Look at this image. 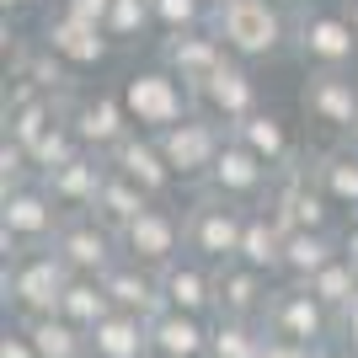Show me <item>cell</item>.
Returning <instances> with one entry per match:
<instances>
[{
	"label": "cell",
	"instance_id": "52a82bcc",
	"mask_svg": "<svg viewBox=\"0 0 358 358\" xmlns=\"http://www.w3.org/2000/svg\"><path fill=\"white\" fill-rule=\"evenodd\" d=\"M118 241H123V257L139 262V268H150V273H166L171 262L187 257V224H182L177 203H150Z\"/></svg>",
	"mask_w": 358,
	"mask_h": 358
},
{
	"label": "cell",
	"instance_id": "5bb4252c",
	"mask_svg": "<svg viewBox=\"0 0 358 358\" xmlns=\"http://www.w3.org/2000/svg\"><path fill=\"white\" fill-rule=\"evenodd\" d=\"M278 220H284V230H337V203H331L321 187H315V177H310V161L305 166H294V171H284L278 177V187H273V203H268Z\"/></svg>",
	"mask_w": 358,
	"mask_h": 358
},
{
	"label": "cell",
	"instance_id": "ba28073f",
	"mask_svg": "<svg viewBox=\"0 0 358 358\" xmlns=\"http://www.w3.org/2000/svg\"><path fill=\"white\" fill-rule=\"evenodd\" d=\"M273 187H278V171H273L268 161H257L246 145H230L220 150V161H214L209 182H203V193L224 198V203H236V209H268L273 203Z\"/></svg>",
	"mask_w": 358,
	"mask_h": 358
},
{
	"label": "cell",
	"instance_id": "277c9868",
	"mask_svg": "<svg viewBox=\"0 0 358 358\" xmlns=\"http://www.w3.org/2000/svg\"><path fill=\"white\" fill-rule=\"evenodd\" d=\"M70 214L48 198L43 182H32V187H16V193H0V252H43L54 246L64 230Z\"/></svg>",
	"mask_w": 358,
	"mask_h": 358
},
{
	"label": "cell",
	"instance_id": "f1b7e54d",
	"mask_svg": "<svg viewBox=\"0 0 358 358\" xmlns=\"http://www.w3.org/2000/svg\"><path fill=\"white\" fill-rule=\"evenodd\" d=\"M155 198L150 193H139L129 177H118V171H107V182H102V193H96V209H91V220H102L113 236H123L129 224L139 220V214L150 209Z\"/></svg>",
	"mask_w": 358,
	"mask_h": 358
},
{
	"label": "cell",
	"instance_id": "8992f818",
	"mask_svg": "<svg viewBox=\"0 0 358 358\" xmlns=\"http://www.w3.org/2000/svg\"><path fill=\"white\" fill-rule=\"evenodd\" d=\"M182 224H187V252H193L198 262L224 268V262H236V257H241L246 209H236V203H224V198H214V193L198 187L193 203L182 209Z\"/></svg>",
	"mask_w": 358,
	"mask_h": 358
},
{
	"label": "cell",
	"instance_id": "e575fe53",
	"mask_svg": "<svg viewBox=\"0 0 358 358\" xmlns=\"http://www.w3.org/2000/svg\"><path fill=\"white\" fill-rule=\"evenodd\" d=\"M150 32H155V0H113V16H107L113 48H134Z\"/></svg>",
	"mask_w": 358,
	"mask_h": 358
},
{
	"label": "cell",
	"instance_id": "484cf974",
	"mask_svg": "<svg viewBox=\"0 0 358 358\" xmlns=\"http://www.w3.org/2000/svg\"><path fill=\"white\" fill-rule=\"evenodd\" d=\"M343 257V230H289L284 241V284H310L315 273Z\"/></svg>",
	"mask_w": 358,
	"mask_h": 358
},
{
	"label": "cell",
	"instance_id": "603a6c76",
	"mask_svg": "<svg viewBox=\"0 0 358 358\" xmlns=\"http://www.w3.org/2000/svg\"><path fill=\"white\" fill-rule=\"evenodd\" d=\"M230 139H236V145H246L257 161H268L278 177H284V171H294V166H305V161H299L294 134H289V123L278 118V113H268V107H262V113H252L246 123H236V129H230Z\"/></svg>",
	"mask_w": 358,
	"mask_h": 358
},
{
	"label": "cell",
	"instance_id": "2e32d148",
	"mask_svg": "<svg viewBox=\"0 0 358 358\" xmlns=\"http://www.w3.org/2000/svg\"><path fill=\"white\" fill-rule=\"evenodd\" d=\"M38 43H43L70 75H80V70H102V64L113 59V38H107L102 27L80 22V16H64V11H54V16L43 22Z\"/></svg>",
	"mask_w": 358,
	"mask_h": 358
},
{
	"label": "cell",
	"instance_id": "8d00e7d4",
	"mask_svg": "<svg viewBox=\"0 0 358 358\" xmlns=\"http://www.w3.org/2000/svg\"><path fill=\"white\" fill-rule=\"evenodd\" d=\"M38 182V166H32L27 145L0 134V193H16V187H32Z\"/></svg>",
	"mask_w": 358,
	"mask_h": 358
},
{
	"label": "cell",
	"instance_id": "30bf717a",
	"mask_svg": "<svg viewBox=\"0 0 358 358\" xmlns=\"http://www.w3.org/2000/svg\"><path fill=\"white\" fill-rule=\"evenodd\" d=\"M224 145H230V129H220V123L203 118V113H193L187 123H177V129L161 134L166 166L177 171V182H193V187L209 182V171H214V161H220Z\"/></svg>",
	"mask_w": 358,
	"mask_h": 358
},
{
	"label": "cell",
	"instance_id": "60d3db41",
	"mask_svg": "<svg viewBox=\"0 0 358 358\" xmlns=\"http://www.w3.org/2000/svg\"><path fill=\"white\" fill-rule=\"evenodd\" d=\"M337 343H348V348L358 353V305L343 315V321H337Z\"/></svg>",
	"mask_w": 358,
	"mask_h": 358
},
{
	"label": "cell",
	"instance_id": "44dd1931",
	"mask_svg": "<svg viewBox=\"0 0 358 358\" xmlns=\"http://www.w3.org/2000/svg\"><path fill=\"white\" fill-rule=\"evenodd\" d=\"M102 289H107V299H113V310L139 315V321H155V315L166 310L161 273L139 268V262H129V257H118V262L102 273Z\"/></svg>",
	"mask_w": 358,
	"mask_h": 358
},
{
	"label": "cell",
	"instance_id": "836d02e7",
	"mask_svg": "<svg viewBox=\"0 0 358 358\" xmlns=\"http://www.w3.org/2000/svg\"><path fill=\"white\" fill-rule=\"evenodd\" d=\"M305 289H310V294L321 299V305H327V310L337 315V321H343V315L358 305V268L348 262V257H337V262H327V268L315 273V278H310Z\"/></svg>",
	"mask_w": 358,
	"mask_h": 358
},
{
	"label": "cell",
	"instance_id": "4fadbf2b",
	"mask_svg": "<svg viewBox=\"0 0 358 358\" xmlns=\"http://www.w3.org/2000/svg\"><path fill=\"white\" fill-rule=\"evenodd\" d=\"M299 107L315 129L327 134H348L358 118V80L353 70H305V86H299Z\"/></svg>",
	"mask_w": 358,
	"mask_h": 358
},
{
	"label": "cell",
	"instance_id": "ee69618b",
	"mask_svg": "<svg viewBox=\"0 0 358 358\" xmlns=\"http://www.w3.org/2000/svg\"><path fill=\"white\" fill-rule=\"evenodd\" d=\"M315 358H358V353H353V348H348V343H327V348H321V353H315Z\"/></svg>",
	"mask_w": 358,
	"mask_h": 358
},
{
	"label": "cell",
	"instance_id": "4316f807",
	"mask_svg": "<svg viewBox=\"0 0 358 358\" xmlns=\"http://www.w3.org/2000/svg\"><path fill=\"white\" fill-rule=\"evenodd\" d=\"M310 177H315V187H321L337 209L358 214V145H331V150H321V155L310 161Z\"/></svg>",
	"mask_w": 358,
	"mask_h": 358
},
{
	"label": "cell",
	"instance_id": "e0dca14e",
	"mask_svg": "<svg viewBox=\"0 0 358 358\" xmlns=\"http://www.w3.org/2000/svg\"><path fill=\"white\" fill-rule=\"evenodd\" d=\"M107 171H118V177H129L139 187V193H150L155 203H171V187H177V171L166 166L161 155V139L155 134H129L118 150H107Z\"/></svg>",
	"mask_w": 358,
	"mask_h": 358
},
{
	"label": "cell",
	"instance_id": "6da1fadb",
	"mask_svg": "<svg viewBox=\"0 0 358 358\" xmlns=\"http://www.w3.org/2000/svg\"><path fill=\"white\" fill-rule=\"evenodd\" d=\"M209 27L220 32L224 54L241 64H262V59L294 54V22L284 11H273L268 0H230V6L214 11Z\"/></svg>",
	"mask_w": 358,
	"mask_h": 358
},
{
	"label": "cell",
	"instance_id": "8fae6325",
	"mask_svg": "<svg viewBox=\"0 0 358 358\" xmlns=\"http://www.w3.org/2000/svg\"><path fill=\"white\" fill-rule=\"evenodd\" d=\"M193 102H198V113H203V118H214L220 129H236V123H246L252 113H262V91H257L252 64L224 59L220 70H214L209 80L193 91Z\"/></svg>",
	"mask_w": 358,
	"mask_h": 358
},
{
	"label": "cell",
	"instance_id": "f35d334b",
	"mask_svg": "<svg viewBox=\"0 0 358 358\" xmlns=\"http://www.w3.org/2000/svg\"><path fill=\"white\" fill-rule=\"evenodd\" d=\"M0 358H38V348H32V337L22 327H6V337H0Z\"/></svg>",
	"mask_w": 358,
	"mask_h": 358
},
{
	"label": "cell",
	"instance_id": "7402d4cb",
	"mask_svg": "<svg viewBox=\"0 0 358 358\" xmlns=\"http://www.w3.org/2000/svg\"><path fill=\"white\" fill-rule=\"evenodd\" d=\"M102 182H107V155L80 150V155H75V161H64L59 171H48L43 187H48V198H54L64 214H91V209H96Z\"/></svg>",
	"mask_w": 358,
	"mask_h": 358
},
{
	"label": "cell",
	"instance_id": "d6986e66",
	"mask_svg": "<svg viewBox=\"0 0 358 358\" xmlns=\"http://www.w3.org/2000/svg\"><path fill=\"white\" fill-rule=\"evenodd\" d=\"M161 294H166V310L198 315V321H214V315H220V294H214V268H209V262H198L193 252L161 273Z\"/></svg>",
	"mask_w": 358,
	"mask_h": 358
},
{
	"label": "cell",
	"instance_id": "d4e9b609",
	"mask_svg": "<svg viewBox=\"0 0 358 358\" xmlns=\"http://www.w3.org/2000/svg\"><path fill=\"white\" fill-rule=\"evenodd\" d=\"M284 241H289V230H284L278 214L273 209H252L246 214V236H241V257L236 262L268 273V278H284Z\"/></svg>",
	"mask_w": 358,
	"mask_h": 358
},
{
	"label": "cell",
	"instance_id": "9a60e30c",
	"mask_svg": "<svg viewBox=\"0 0 358 358\" xmlns=\"http://www.w3.org/2000/svg\"><path fill=\"white\" fill-rule=\"evenodd\" d=\"M54 252H59V262L75 273V278H102V273L123 257V241L113 236L102 220H91V214H70L64 230H59V241H54Z\"/></svg>",
	"mask_w": 358,
	"mask_h": 358
},
{
	"label": "cell",
	"instance_id": "83f0119b",
	"mask_svg": "<svg viewBox=\"0 0 358 358\" xmlns=\"http://www.w3.org/2000/svg\"><path fill=\"white\" fill-rule=\"evenodd\" d=\"M86 343H91V358H150V321L113 310Z\"/></svg>",
	"mask_w": 358,
	"mask_h": 358
},
{
	"label": "cell",
	"instance_id": "cb8c5ba5",
	"mask_svg": "<svg viewBox=\"0 0 358 358\" xmlns=\"http://www.w3.org/2000/svg\"><path fill=\"white\" fill-rule=\"evenodd\" d=\"M209 331H214V321L161 310L150 321V353L155 358H209Z\"/></svg>",
	"mask_w": 358,
	"mask_h": 358
},
{
	"label": "cell",
	"instance_id": "74e56055",
	"mask_svg": "<svg viewBox=\"0 0 358 358\" xmlns=\"http://www.w3.org/2000/svg\"><path fill=\"white\" fill-rule=\"evenodd\" d=\"M64 16H80V22H91V27L107 32V16H113V0H59Z\"/></svg>",
	"mask_w": 358,
	"mask_h": 358
},
{
	"label": "cell",
	"instance_id": "7bdbcfd3",
	"mask_svg": "<svg viewBox=\"0 0 358 358\" xmlns=\"http://www.w3.org/2000/svg\"><path fill=\"white\" fill-rule=\"evenodd\" d=\"M38 6H43V0H0L6 22H11V16H27V11H38Z\"/></svg>",
	"mask_w": 358,
	"mask_h": 358
},
{
	"label": "cell",
	"instance_id": "7a4b0ae2",
	"mask_svg": "<svg viewBox=\"0 0 358 358\" xmlns=\"http://www.w3.org/2000/svg\"><path fill=\"white\" fill-rule=\"evenodd\" d=\"M75 273L59 262L54 246L43 252H11L0 268V299L11 321H32V315H59V299L70 289Z\"/></svg>",
	"mask_w": 358,
	"mask_h": 358
},
{
	"label": "cell",
	"instance_id": "f546056e",
	"mask_svg": "<svg viewBox=\"0 0 358 358\" xmlns=\"http://www.w3.org/2000/svg\"><path fill=\"white\" fill-rule=\"evenodd\" d=\"M16 327L32 337V348H38V358H91V343L86 331L70 327L64 315H32V321H16Z\"/></svg>",
	"mask_w": 358,
	"mask_h": 358
},
{
	"label": "cell",
	"instance_id": "d590c367",
	"mask_svg": "<svg viewBox=\"0 0 358 358\" xmlns=\"http://www.w3.org/2000/svg\"><path fill=\"white\" fill-rule=\"evenodd\" d=\"M209 22H214V11L203 0H155V32H161V38L198 32V27H209Z\"/></svg>",
	"mask_w": 358,
	"mask_h": 358
},
{
	"label": "cell",
	"instance_id": "ab89813d",
	"mask_svg": "<svg viewBox=\"0 0 358 358\" xmlns=\"http://www.w3.org/2000/svg\"><path fill=\"white\" fill-rule=\"evenodd\" d=\"M321 348H305V343H289V337H273L268 331V348H262V358H315Z\"/></svg>",
	"mask_w": 358,
	"mask_h": 358
},
{
	"label": "cell",
	"instance_id": "c3c4849f",
	"mask_svg": "<svg viewBox=\"0 0 358 358\" xmlns=\"http://www.w3.org/2000/svg\"><path fill=\"white\" fill-rule=\"evenodd\" d=\"M353 220H358V214H353Z\"/></svg>",
	"mask_w": 358,
	"mask_h": 358
},
{
	"label": "cell",
	"instance_id": "3957f363",
	"mask_svg": "<svg viewBox=\"0 0 358 358\" xmlns=\"http://www.w3.org/2000/svg\"><path fill=\"white\" fill-rule=\"evenodd\" d=\"M118 96H123V107H129V123H134L139 134H155V139L198 113L193 91L182 86L171 70H161V64H145V70L123 75Z\"/></svg>",
	"mask_w": 358,
	"mask_h": 358
},
{
	"label": "cell",
	"instance_id": "ffe728a7",
	"mask_svg": "<svg viewBox=\"0 0 358 358\" xmlns=\"http://www.w3.org/2000/svg\"><path fill=\"white\" fill-rule=\"evenodd\" d=\"M273 289H278V284H273L268 273L246 268V262H224V268H214L220 315H230V321H262V315H268Z\"/></svg>",
	"mask_w": 358,
	"mask_h": 358
},
{
	"label": "cell",
	"instance_id": "7dc6e473",
	"mask_svg": "<svg viewBox=\"0 0 358 358\" xmlns=\"http://www.w3.org/2000/svg\"><path fill=\"white\" fill-rule=\"evenodd\" d=\"M203 6H209V11H220V6H230V0H203Z\"/></svg>",
	"mask_w": 358,
	"mask_h": 358
},
{
	"label": "cell",
	"instance_id": "9c48e42d",
	"mask_svg": "<svg viewBox=\"0 0 358 358\" xmlns=\"http://www.w3.org/2000/svg\"><path fill=\"white\" fill-rule=\"evenodd\" d=\"M262 327H268L273 337H289V343H305V348L337 343V315H331L305 284H278L273 289Z\"/></svg>",
	"mask_w": 358,
	"mask_h": 358
},
{
	"label": "cell",
	"instance_id": "4dcf8cb0",
	"mask_svg": "<svg viewBox=\"0 0 358 358\" xmlns=\"http://www.w3.org/2000/svg\"><path fill=\"white\" fill-rule=\"evenodd\" d=\"M59 315L91 337V331L113 315V299H107L102 278H70V289H64V299H59Z\"/></svg>",
	"mask_w": 358,
	"mask_h": 358
},
{
	"label": "cell",
	"instance_id": "5b68a950",
	"mask_svg": "<svg viewBox=\"0 0 358 358\" xmlns=\"http://www.w3.org/2000/svg\"><path fill=\"white\" fill-rule=\"evenodd\" d=\"M294 54L305 70H353L358 64V27L343 6H310L294 22Z\"/></svg>",
	"mask_w": 358,
	"mask_h": 358
},
{
	"label": "cell",
	"instance_id": "f6af8a7d",
	"mask_svg": "<svg viewBox=\"0 0 358 358\" xmlns=\"http://www.w3.org/2000/svg\"><path fill=\"white\" fill-rule=\"evenodd\" d=\"M343 11L353 16V27H358V0H343Z\"/></svg>",
	"mask_w": 358,
	"mask_h": 358
},
{
	"label": "cell",
	"instance_id": "d6a6232c",
	"mask_svg": "<svg viewBox=\"0 0 358 358\" xmlns=\"http://www.w3.org/2000/svg\"><path fill=\"white\" fill-rule=\"evenodd\" d=\"M70 113V96H38V102L16 107V113H6V139H16V145H38V139L54 129V123Z\"/></svg>",
	"mask_w": 358,
	"mask_h": 358
},
{
	"label": "cell",
	"instance_id": "7c38bea8",
	"mask_svg": "<svg viewBox=\"0 0 358 358\" xmlns=\"http://www.w3.org/2000/svg\"><path fill=\"white\" fill-rule=\"evenodd\" d=\"M70 129L80 139V150H91V155H107V150H118L134 134L118 91H80V96H70Z\"/></svg>",
	"mask_w": 358,
	"mask_h": 358
},
{
	"label": "cell",
	"instance_id": "b9f144b4",
	"mask_svg": "<svg viewBox=\"0 0 358 358\" xmlns=\"http://www.w3.org/2000/svg\"><path fill=\"white\" fill-rule=\"evenodd\" d=\"M268 6H273V11H284L289 22H299V16L310 11V6H321V0H268Z\"/></svg>",
	"mask_w": 358,
	"mask_h": 358
},
{
	"label": "cell",
	"instance_id": "bcb514c9",
	"mask_svg": "<svg viewBox=\"0 0 358 358\" xmlns=\"http://www.w3.org/2000/svg\"><path fill=\"white\" fill-rule=\"evenodd\" d=\"M348 145H358V118H353V129H348Z\"/></svg>",
	"mask_w": 358,
	"mask_h": 358
},
{
	"label": "cell",
	"instance_id": "1f68e13d",
	"mask_svg": "<svg viewBox=\"0 0 358 358\" xmlns=\"http://www.w3.org/2000/svg\"><path fill=\"white\" fill-rule=\"evenodd\" d=\"M262 348H268V327H262V321H230V315H214L209 358H262Z\"/></svg>",
	"mask_w": 358,
	"mask_h": 358
},
{
	"label": "cell",
	"instance_id": "681fc988",
	"mask_svg": "<svg viewBox=\"0 0 358 358\" xmlns=\"http://www.w3.org/2000/svg\"><path fill=\"white\" fill-rule=\"evenodd\" d=\"M150 358H155V353H150Z\"/></svg>",
	"mask_w": 358,
	"mask_h": 358
},
{
	"label": "cell",
	"instance_id": "ac0fdd59",
	"mask_svg": "<svg viewBox=\"0 0 358 358\" xmlns=\"http://www.w3.org/2000/svg\"><path fill=\"white\" fill-rule=\"evenodd\" d=\"M230 59L224 54V43H220V32L214 27H198V32H177V38H161V70H171L182 80L187 91H198L203 80H209L220 64Z\"/></svg>",
	"mask_w": 358,
	"mask_h": 358
}]
</instances>
